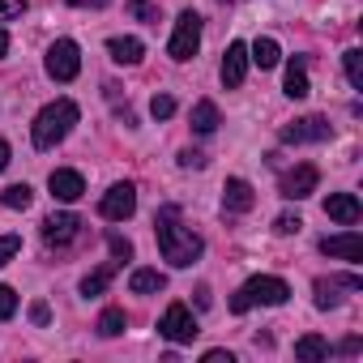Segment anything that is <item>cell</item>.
Returning a JSON list of instances; mask_svg holds the SVG:
<instances>
[{
	"mask_svg": "<svg viewBox=\"0 0 363 363\" xmlns=\"http://www.w3.org/2000/svg\"><path fill=\"white\" fill-rule=\"evenodd\" d=\"M154 235H158V252H162V261H171L175 269H189V265L206 252L201 235H193L189 227H179V210H175V206H162V210H158V218H154Z\"/></svg>",
	"mask_w": 363,
	"mask_h": 363,
	"instance_id": "1",
	"label": "cell"
},
{
	"mask_svg": "<svg viewBox=\"0 0 363 363\" xmlns=\"http://www.w3.org/2000/svg\"><path fill=\"white\" fill-rule=\"evenodd\" d=\"M77 120H82V111H77L73 99H56V103H48V107L35 116V124H30V141H35V150H56V145L73 133Z\"/></svg>",
	"mask_w": 363,
	"mask_h": 363,
	"instance_id": "2",
	"label": "cell"
},
{
	"mask_svg": "<svg viewBox=\"0 0 363 363\" xmlns=\"http://www.w3.org/2000/svg\"><path fill=\"white\" fill-rule=\"evenodd\" d=\"M291 299V286L282 282V278H269V274H257V278H248L240 291H235V299H231V312L235 316H244L248 308H257V303H265V308H282Z\"/></svg>",
	"mask_w": 363,
	"mask_h": 363,
	"instance_id": "3",
	"label": "cell"
},
{
	"mask_svg": "<svg viewBox=\"0 0 363 363\" xmlns=\"http://www.w3.org/2000/svg\"><path fill=\"white\" fill-rule=\"evenodd\" d=\"M197 48H201V18L193 13V9H184L175 18V35H171V43H167V56L171 60H193L197 56Z\"/></svg>",
	"mask_w": 363,
	"mask_h": 363,
	"instance_id": "4",
	"label": "cell"
},
{
	"mask_svg": "<svg viewBox=\"0 0 363 363\" xmlns=\"http://www.w3.org/2000/svg\"><path fill=\"white\" fill-rule=\"evenodd\" d=\"M43 69H48L52 82H73V77L82 73V48H77L73 39H56V43L48 48Z\"/></svg>",
	"mask_w": 363,
	"mask_h": 363,
	"instance_id": "5",
	"label": "cell"
},
{
	"mask_svg": "<svg viewBox=\"0 0 363 363\" xmlns=\"http://www.w3.org/2000/svg\"><path fill=\"white\" fill-rule=\"evenodd\" d=\"M158 333H162L167 342H193L201 329H197V316H193V308H184V303H171V308L162 312V320H158Z\"/></svg>",
	"mask_w": 363,
	"mask_h": 363,
	"instance_id": "6",
	"label": "cell"
},
{
	"mask_svg": "<svg viewBox=\"0 0 363 363\" xmlns=\"http://www.w3.org/2000/svg\"><path fill=\"white\" fill-rule=\"evenodd\" d=\"M99 214L111 218V223L133 218V214H137V189H133V184H111V189L103 193V201H99Z\"/></svg>",
	"mask_w": 363,
	"mask_h": 363,
	"instance_id": "7",
	"label": "cell"
},
{
	"mask_svg": "<svg viewBox=\"0 0 363 363\" xmlns=\"http://www.w3.org/2000/svg\"><path fill=\"white\" fill-rule=\"evenodd\" d=\"M316 184H320V171H316L312 162H299L295 171H286V175H282L278 193H282L286 201H303V197H312V193H316Z\"/></svg>",
	"mask_w": 363,
	"mask_h": 363,
	"instance_id": "8",
	"label": "cell"
},
{
	"mask_svg": "<svg viewBox=\"0 0 363 363\" xmlns=\"http://www.w3.org/2000/svg\"><path fill=\"white\" fill-rule=\"evenodd\" d=\"M363 286V278L359 274H333V278H316V308L320 312H329V308H337L342 303V291H359Z\"/></svg>",
	"mask_w": 363,
	"mask_h": 363,
	"instance_id": "9",
	"label": "cell"
},
{
	"mask_svg": "<svg viewBox=\"0 0 363 363\" xmlns=\"http://www.w3.org/2000/svg\"><path fill=\"white\" fill-rule=\"evenodd\" d=\"M329 137H333V128H329V120H325V116H303V120H295V124H286V128H282V141H286V145L329 141Z\"/></svg>",
	"mask_w": 363,
	"mask_h": 363,
	"instance_id": "10",
	"label": "cell"
},
{
	"mask_svg": "<svg viewBox=\"0 0 363 363\" xmlns=\"http://www.w3.org/2000/svg\"><path fill=\"white\" fill-rule=\"evenodd\" d=\"M77 231H82V218H77V214H69V210H60V214L43 218V240H48L52 248H69V244L77 240Z\"/></svg>",
	"mask_w": 363,
	"mask_h": 363,
	"instance_id": "11",
	"label": "cell"
},
{
	"mask_svg": "<svg viewBox=\"0 0 363 363\" xmlns=\"http://www.w3.org/2000/svg\"><path fill=\"white\" fill-rule=\"evenodd\" d=\"M252 206H257L252 184H248V179H240V175H231L227 189H223V210H227V214H248Z\"/></svg>",
	"mask_w": 363,
	"mask_h": 363,
	"instance_id": "12",
	"label": "cell"
},
{
	"mask_svg": "<svg viewBox=\"0 0 363 363\" xmlns=\"http://www.w3.org/2000/svg\"><path fill=\"white\" fill-rule=\"evenodd\" d=\"M244 77H248V48L244 43H231L227 56H223V86L227 90H240Z\"/></svg>",
	"mask_w": 363,
	"mask_h": 363,
	"instance_id": "13",
	"label": "cell"
},
{
	"mask_svg": "<svg viewBox=\"0 0 363 363\" xmlns=\"http://www.w3.org/2000/svg\"><path fill=\"white\" fill-rule=\"evenodd\" d=\"M48 189H52V197H56V201H77V197L86 193V179H82V171L60 167V171H52Z\"/></svg>",
	"mask_w": 363,
	"mask_h": 363,
	"instance_id": "14",
	"label": "cell"
},
{
	"mask_svg": "<svg viewBox=\"0 0 363 363\" xmlns=\"http://www.w3.org/2000/svg\"><path fill=\"white\" fill-rule=\"evenodd\" d=\"M325 214H329L333 223H342V227H354L363 210H359V197H354V193H329V197H325Z\"/></svg>",
	"mask_w": 363,
	"mask_h": 363,
	"instance_id": "15",
	"label": "cell"
},
{
	"mask_svg": "<svg viewBox=\"0 0 363 363\" xmlns=\"http://www.w3.org/2000/svg\"><path fill=\"white\" fill-rule=\"evenodd\" d=\"M320 252H325V257H342V261H359V257H363V240H359V231L325 235V240H320Z\"/></svg>",
	"mask_w": 363,
	"mask_h": 363,
	"instance_id": "16",
	"label": "cell"
},
{
	"mask_svg": "<svg viewBox=\"0 0 363 363\" xmlns=\"http://www.w3.org/2000/svg\"><path fill=\"white\" fill-rule=\"evenodd\" d=\"M107 52H111L116 65H141V56H145L141 39H133V35H116V39H107Z\"/></svg>",
	"mask_w": 363,
	"mask_h": 363,
	"instance_id": "17",
	"label": "cell"
},
{
	"mask_svg": "<svg viewBox=\"0 0 363 363\" xmlns=\"http://www.w3.org/2000/svg\"><path fill=\"white\" fill-rule=\"evenodd\" d=\"M282 90H286V99H308V94H312V82H308L303 56H295V60L286 65V82H282Z\"/></svg>",
	"mask_w": 363,
	"mask_h": 363,
	"instance_id": "18",
	"label": "cell"
},
{
	"mask_svg": "<svg viewBox=\"0 0 363 363\" xmlns=\"http://www.w3.org/2000/svg\"><path fill=\"white\" fill-rule=\"evenodd\" d=\"M248 60L257 65V69H278L282 65V48H278V39H257L252 48H248Z\"/></svg>",
	"mask_w": 363,
	"mask_h": 363,
	"instance_id": "19",
	"label": "cell"
},
{
	"mask_svg": "<svg viewBox=\"0 0 363 363\" xmlns=\"http://www.w3.org/2000/svg\"><path fill=\"white\" fill-rule=\"evenodd\" d=\"M223 120H218V107L210 103V99H201V103H193V133H201V137H210L214 128H218Z\"/></svg>",
	"mask_w": 363,
	"mask_h": 363,
	"instance_id": "20",
	"label": "cell"
},
{
	"mask_svg": "<svg viewBox=\"0 0 363 363\" xmlns=\"http://www.w3.org/2000/svg\"><path fill=\"white\" fill-rule=\"evenodd\" d=\"M295 359H303V363H320V359H329V342L316 337V333H303V337L295 342Z\"/></svg>",
	"mask_w": 363,
	"mask_h": 363,
	"instance_id": "21",
	"label": "cell"
},
{
	"mask_svg": "<svg viewBox=\"0 0 363 363\" xmlns=\"http://www.w3.org/2000/svg\"><path fill=\"white\" fill-rule=\"evenodd\" d=\"M167 286V278L158 274V269H133V278H128V291L133 295H154V291H162Z\"/></svg>",
	"mask_w": 363,
	"mask_h": 363,
	"instance_id": "22",
	"label": "cell"
},
{
	"mask_svg": "<svg viewBox=\"0 0 363 363\" xmlns=\"http://www.w3.org/2000/svg\"><path fill=\"white\" fill-rule=\"evenodd\" d=\"M116 265H120V261H111V265H103V269H94V274H86V278H82V295H86V299H94V295H103V291H107V282L116 278Z\"/></svg>",
	"mask_w": 363,
	"mask_h": 363,
	"instance_id": "23",
	"label": "cell"
},
{
	"mask_svg": "<svg viewBox=\"0 0 363 363\" xmlns=\"http://www.w3.org/2000/svg\"><path fill=\"white\" fill-rule=\"evenodd\" d=\"M30 201H35L30 184H9L5 193H0V206H5V210H26Z\"/></svg>",
	"mask_w": 363,
	"mask_h": 363,
	"instance_id": "24",
	"label": "cell"
},
{
	"mask_svg": "<svg viewBox=\"0 0 363 363\" xmlns=\"http://www.w3.org/2000/svg\"><path fill=\"white\" fill-rule=\"evenodd\" d=\"M342 69H346V82H350L354 90H363V52H359V48H350V52L342 56Z\"/></svg>",
	"mask_w": 363,
	"mask_h": 363,
	"instance_id": "25",
	"label": "cell"
},
{
	"mask_svg": "<svg viewBox=\"0 0 363 363\" xmlns=\"http://www.w3.org/2000/svg\"><path fill=\"white\" fill-rule=\"evenodd\" d=\"M94 329H99L103 337H120V333H124V312H120V308H107Z\"/></svg>",
	"mask_w": 363,
	"mask_h": 363,
	"instance_id": "26",
	"label": "cell"
},
{
	"mask_svg": "<svg viewBox=\"0 0 363 363\" xmlns=\"http://www.w3.org/2000/svg\"><path fill=\"white\" fill-rule=\"evenodd\" d=\"M150 116H154V120H171V116H175V99H171V94H154V99H150Z\"/></svg>",
	"mask_w": 363,
	"mask_h": 363,
	"instance_id": "27",
	"label": "cell"
},
{
	"mask_svg": "<svg viewBox=\"0 0 363 363\" xmlns=\"http://www.w3.org/2000/svg\"><path fill=\"white\" fill-rule=\"evenodd\" d=\"M18 252H22V240L18 235H0V265H9Z\"/></svg>",
	"mask_w": 363,
	"mask_h": 363,
	"instance_id": "28",
	"label": "cell"
},
{
	"mask_svg": "<svg viewBox=\"0 0 363 363\" xmlns=\"http://www.w3.org/2000/svg\"><path fill=\"white\" fill-rule=\"evenodd\" d=\"M299 227H303L299 214H278V218H274V231H278V235H295Z\"/></svg>",
	"mask_w": 363,
	"mask_h": 363,
	"instance_id": "29",
	"label": "cell"
},
{
	"mask_svg": "<svg viewBox=\"0 0 363 363\" xmlns=\"http://www.w3.org/2000/svg\"><path fill=\"white\" fill-rule=\"evenodd\" d=\"M107 248H111V257H116V261H128V257H133V244H128L124 235H116V231L107 235Z\"/></svg>",
	"mask_w": 363,
	"mask_h": 363,
	"instance_id": "30",
	"label": "cell"
},
{
	"mask_svg": "<svg viewBox=\"0 0 363 363\" xmlns=\"http://www.w3.org/2000/svg\"><path fill=\"white\" fill-rule=\"evenodd\" d=\"M128 13L141 18V22H158V9L150 5V0H128Z\"/></svg>",
	"mask_w": 363,
	"mask_h": 363,
	"instance_id": "31",
	"label": "cell"
},
{
	"mask_svg": "<svg viewBox=\"0 0 363 363\" xmlns=\"http://www.w3.org/2000/svg\"><path fill=\"white\" fill-rule=\"evenodd\" d=\"M18 312V295H13V286H0V320H9Z\"/></svg>",
	"mask_w": 363,
	"mask_h": 363,
	"instance_id": "32",
	"label": "cell"
},
{
	"mask_svg": "<svg viewBox=\"0 0 363 363\" xmlns=\"http://www.w3.org/2000/svg\"><path fill=\"white\" fill-rule=\"evenodd\" d=\"M179 167H184V171H201L206 167V154L201 150H179Z\"/></svg>",
	"mask_w": 363,
	"mask_h": 363,
	"instance_id": "33",
	"label": "cell"
},
{
	"mask_svg": "<svg viewBox=\"0 0 363 363\" xmlns=\"http://www.w3.org/2000/svg\"><path fill=\"white\" fill-rule=\"evenodd\" d=\"M22 13H26V0H0V22L22 18Z\"/></svg>",
	"mask_w": 363,
	"mask_h": 363,
	"instance_id": "34",
	"label": "cell"
},
{
	"mask_svg": "<svg viewBox=\"0 0 363 363\" xmlns=\"http://www.w3.org/2000/svg\"><path fill=\"white\" fill-rule=\"evenodd\" d=\"M30 320H35V325H48V320H52V308H48L43 299H35V303H30Z\"/></svg>",
	"mask_w": 363,
	"mask_h": 363,
	"instance_id": "35",
	"label": "cell"
},
{
	"mask_svg": "<svg viewBox=\"0 0 363 363\" xmlns=\"http://www.w3.org/2000/svg\"><path fill=\"white\" fill-rule=\"evenodd\" d=\"M201 363H235V354H231V350H206Z\"/></svg>",
	"mask_w": 363,
	"mask_h": 363,
	"instance_id": "36",
	"label": "cell"
},
{
	"mask_svg": "<svg viewBox=\"0 0 363 363\" xmlns=\"http://www.w3.org/2000/svg\"><path fill=\"white\" fill-rule=\"evenodd\" d=\"M5 56H9V30L0 26V60H5Z\"/></svg>",
	"mask_w": 363,
	"mask_h": 363,
	"instance_id": "37",
	"label": "cell"
},
{
	"mask_svg": "<svg viewBox=\"0 0 363 363\" xmlns=\"http://www.w3.org/2000/svg\"><path fill=\"white\" fill-rule=\"evenodd\" d=\"M9 158H13V154H9V141H0V171L9 167Z\"/></svg>",
	"mask_w": 363,
	"mask_h": 363,
	"instance_id": "38",
	"label": "cell"
},
{
	"mask_svg": "<svg viewBox=\"0 0 363 363\" xmlns=\"http://www.w3.org/2000/svg\"><path fill=\"white\" fill-rule=\"evenodd\" d=\"M197 308H210V286H197Z\"/></svg>",
	"mask_w": 363,
	"mask_h": 363,
	"instance_id": "39",
	"label": "cell"
},
{
	"mask_svg": "<svg viewBox=\"0 0 363 363\" xmlns=\"http://www.w3.org/2000/svg\"><path fill=\"white\" fill-rule=\"evenodd\" d=\"M342 354H359V337H346L342 342Z\"/></svg>",
	"mask_w": 363,
	"mask_h": 363,
	"instance_id": "40",
	"label": "cell"
},
{
	"mask_svg": "<svg viewBox=\"0 0 363 363\" xmlns=\"http://www.w3.org/2000/svg\"><path fill=\"white\" fill-rule=\"evenodd\" d=\"M73 5H94V9H103V5H111V0H73Z\"/></svg>",
	"mask_w": 363,
	"mask_h": 363,
	"instance_id": "41",
	"label": "cell"
}]
</instances>
